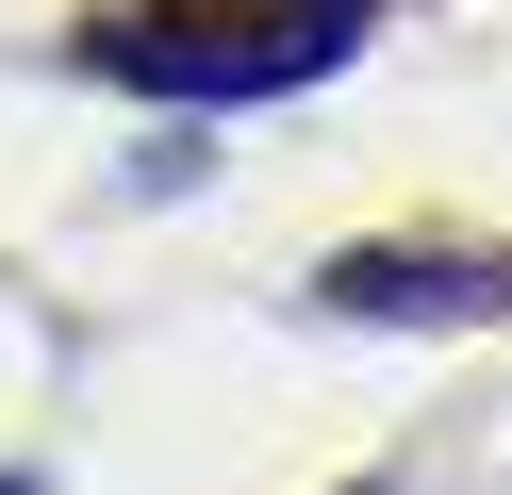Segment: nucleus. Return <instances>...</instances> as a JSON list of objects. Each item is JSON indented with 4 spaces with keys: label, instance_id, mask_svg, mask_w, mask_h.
I'll use <instances>...</instances> for the list:
<instances>
[{
    "label": "nucleus",
    "instance_id": "4",
    "mask_svg": "<svg viewBox=\"0 0 512 495\" xmlns=\"http://www.w3.org/2000/svg\"><path fill=\"white\" fill-rule=\"evenodd\" d=\"M364 495H380V479H364Z\"/></svg>",
    "mask_w": 512,
    "mask_h": 495
},
{
    "label": "nucleus",
    "instance_id": "2",
    "mask_svg": "<svg viewBox=\"0 0 512 495\" xmlns=\"http://www.w3.org/2000/svg\"><path fill=\"white\" fill-rule=\"evenodd\" d=\"M314 297L364 330H496L512 314V248H331Z\"/></svg>",
    "mask_w": 512,
    "mask_h": 495
},
{
    "label": "nucleus",
    "instance_id": "1",
    "mask_svg": "<svg viewBox=\"0 0 512 495\" xmlns=\"http://www.w3.org/2000/svg\"><path fill=\"white\" fill-rule=\"evenodd\" d=\"M364 17L380 0H133L83 33V66L149 99H281V83H331L364 50Z\"/></svg>",
    "mask_w": 512,
    "mask_h": 495
},
{
    "label": "nucleus",
    "instance_id": "3",
    "mask_svg": "<svg viewBox=\"0 0 512 495\" xmlns=\"http://www.w3.org/2000/svg\"><path fill=\"white\" fill-rule=\"evenodd\" d=\"M0 495H34V479H0Z\"/></svg>",
    "mask_w": 512,
    "mask_h": 495
}]
</instances>
